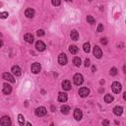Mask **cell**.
I'll list each match as a JSON object with an SVG mask.
<instances>
[{"mask_svg":"<svg viewBox=\"0 0 126 126\" xmlns=\"http://www.w3.org/2000/svg\"><path fill=\"white\" fill-rule=\"evenodd\" d=\"M73 81H74V84H75L76 86H80V85L83 84V82H84V78H83L82 74L77 73V74L74 75V77H73Z\"/></svg>","mask_w":126,"mask_h":126,"instance_id":"obj_1","label":"cell"},{"mask_svg":"<svg viewBox=\"0 0 126 126\" xmlns=\"http://www.w3.org/2000/svg\"><path fill=\"white\" fill-rule=\"evenodd\" d=\"M34 113H35V115H36V116H38V117H41V116H44V115H46V113H47V110H46V108H45L44 106H39V107H37V108L35 109Z\"/></svg>","mask_w":126,"mask_h":126,"instance_id":"obj_2","label":"cell"},{"mask_svg":"<svg viewBox=\"0 0 126 126\" xmlns=\"http://www.w3.org/2000/svg\"><path fill=\"white\" fill-rule=\"evenodd\" d=\"M111 89H112V92L114 94H118V93H120V91L122 89V86L118 82H113L112 85H111Z\"/></svg>","mask_w":126,"mask_h":126,"instance_id":"obj_3","label":"cell"},{"mask_svg":"<svg viewBox=\"0 0 126 126\" xmlns=\"http://www.w3.org/2000/svg\"><path fill=\"white\" fill-rule=\"evenodd\" d=\"M31 70H32V73H33V74H38V73L40 72V70H41V65H40L39 63H37V62H34V63L32 65Z\"/></svg>","mask_w":126,"mask_h":126,"instance_id":"obj_4","label":"cell"},{"mask_svg":"<svg viewBox=\"0 0 126 126\" xmlns=\"http://www.w3.org/2000/svg\"><path fill=\"white\" fill-rule=\"evenodd\" d=\"M93 53H94V57H95V58H97V59L101 58V56H102V51H101L100 47H98L97 45H94V50H93Z\"/></svg>","mask_w":126,"mask_h":126,"instance_id":"obj_5","label":"cell"},{"mask_svg":"<svg viewBox=\"0 0 126 126\" xmlns=\"http://www.w3.org/2000/svg\"><path fill=\"white\" fill-rule=\"evenodd\" d=\"M67 61H68V59H67L66 54L65 53H60L59 56H58V63L63 66V65L67 64Z\"/></svg>","mask_w":126,"mask_h":126,"instance_id":"obj_6","label":"cell"},{"mask_svg":"<svg viewBox=\"0 0 126 126\" xmlns=\"http://www.w3.org/2000/svg\"><path fill=\"white\" fill-rule=\"evenodd\" d=\"M79 94H80L81 97H86V96H88L90 94V90L88 88H86V87H82L79 90Z\"/></svg>","mask_w":126,"mask_h":126,"instance_id":"obj_7","label":"cell"},{"mask_svg":"<svg viewBox=\"0 0 126 126\" xmlns=\"http://www.w3.org/2000/svg\"><path fill=\"white\" fill-rule=\"evenodd\" d=\"M35 48H36L37 51H43V50H45L46 45H45V43H44L43 41L37 40V41L35 42Z\"/></svg>","mask_w":126,"mask_h":126,"instance_id":"obj_8","label":"cell"},{"mask_svg":"<svg viewBox=\"0 0 126 126\" xmlns=\"http://www.w3.org/2000/svg\"><path fill=\"white\" fill-rule=\"evenodd\" d=\"M11 119L9 116H3L1 119H0V124L1 125H4V126H8V125H11Z\"/></svg>","mask_w":126,"mask_h":126,"instance_id":"obj_9","label":"cell"},{"mask_svg":"<svg viewBox=\"0 0 126 126\" xmlns=\"http://www.w3.org/2000/svg\"><path fill=\"white\" fill-rule=\"evenodd\" d=\"M3 79L6 80V81H8V82H11V83H15L16 82V80L14 79V77L10 73H8V72L3 73Z\"/></svg>","mask_w":126,"mask_h":126,"instance_id":"obj_10","label":"cell"},{"mask_svg":"<svg viewBox=\"0 0 126 126\" xmlns=\"http://www.w3.org/2000/svg\"><path fill=\"white\" fill-rule=\"evenodd\" d=\"M11 92H12V87L7 83L3 84V94H10Z\"/></svg>","mask_w":126,"mask_h":126,"instance_id":"obj_11","label":"cell"},{"mask_svg":"<svg viewBox=\"0 0 126 126\" xmlns=\"http://www.w3.org/2000/svg\"><path fill=\"white\" fill-rule=\"evenodd\" d=\"M82 117H83V113H82L81 109L76 108V109L74 110V118H75L77 121H79V120L82 119Z\"/></svg>","mask_w":126,"mask_h":126,"instance_id":"obj_12","label":"cell"},{"mask_svg":"<svg viewBox=\"0 0 126 126\" xmlns=\"http://www.w3.org/2000/svg\"><path fill=\"white\" fill-rule=\"evenodd\" d=\"M11 71H12V73L15 75V76H17V77H19V76H21V74H22V71H21V68L19 67V66H13L12 67V69H11Z\"/></svg>","mask_w":126,"mask_h":126,"instance_id":"obj_13","label":"cell"},{"mask_svg":"<svg viewBox=\"0 0 126 126\" xmlns=\"http://www.w3.org/2000/svg\"><path fill=\"white\" fill-rule=\"evenodd\" d=\"M68 99V95L66 93H59L58 94V101L60 102H65Z\"/></svg>","mask_w":126,"mask_h":126,"instance_id":"obj_14","label":"cell"},{"mask_svg":"<svg viewBox=\"0 0 126 126\" xmlns=\"http://www.w3.org/2000/svg\"><path fill=\"white\" fill-rule=\"evenodd\" d=\"M113 113H114L116 116H120V115L123 113V107H122V106H119V105L115 106V107L113 108Z\"/></svg>","mask_w":126,"mask_h":126,"instance_id":"obj_15","label":"cell"},{"mask_svg":"<svg viewBox=\"0 0 126 126\" xmlns=\"http://www.w3.org/2000/svg\"><path fill=\"white\" fill-rule=\"evenodd\" d=\"M25 15H26L27 18H32L34 16V10L32 9V8H28L25 11Z\"/></svg>","mask_w":126,"mask_h":126,"instance_id":"obj_16","label":"cell"},{"mask_svg":"<svg viewBox=\"0 0 126 126\" xmlns=\"http://www.w3.org/2000/svg\"><path fill=\"white\" fill-rule=\"evenodd\" d=\"M24 39L28 42V43H32L33 42V35L32 33H26L24 35Z\"/></svg>","mask_w":126,"mask_h":126,"instance_id":"obj_17","label":"cell"},{"mask_svg":"<svg viewBox=\"0 0 126 126\" xmlns=\"http://www.w3.org/2000/svg\"><path fill=\"white\" fill-rule=\"evenodd\" d=\"M62 88H63L65 91L71 90V83H70V81H68V80L63 81V82H62Z\"/></svg>","mask_w":126,"mask_h":126,"instance_id":"obj_18","label":"cell"},{"mask_svg":"<svg viewBox=\"0 0 126 126\" xmlns=\"http://www.w3.org/2000/svg\"><path fill=\"white\" fill-rule=\"evenodd\" d=\"M70 37H71V39H73V40H78V39H79V32H78L76 30H73V31L71 32V33H70Z\"/></svg>","mask_w":126,"mask_h":126,"instance_id":"obj_19","label":"cell"},{"mask_svg":"<svg viewBox=\"0 0 126 126\" xmlns=\"http://www.w3.org/2000/svg\"><path fill=\"white\" fill-rule=\"evenodd\" d=\"M113 99H114V97H113L111 94H107L104 95V102H106V103H110V102H112Z\"/></svg>","mask_w":126,"mask_h":126,"instance_id":"obj_20","label":"cell"},{"mask_svg":"<svg viewBox=\"0 0 126 126\" xmlns=\"http://www.w3.org/2000/svg\"><path fill=\"white\" fill-rule=\"evenodd\" d=\"M69 51H70V53H72V54H77L78 51H79V48H78L76 45H70V46H69Z\"/></svg>","mask_w":126,"mask_h":126,"instance_id":"obj_21","label":"cell"},{"mask_svg":"<svg viewBox=\"0 0 126 126\" xmlns=\"http://www.w3.org/2000/svg\"><path fill=\"white\" fill-rule=\"evenodd\" d=\"M73 63H74V65H75L76 67H80L81 64H82V61H81L80 57H74V58H73Z\"/></svg>","mask_w":126,"mask_h":126,"instance_id":"obj_22","label":"cell"},{"mask_svg":"<svg viewBox=\"0 0 126 126\" xmlns=\"http://www.w3.org/2000/svg\"><path fill=\"white\" fill-rule=\"evenodd\" d=\"M60 109H61V112L63 114H68L69 113V110H70V107L68 105H62Z\"/></svg>","mask_w":126,"mask_h":126,"instance_id":"obj_23","label":"cell"},{"mask_svg":"<svg viewBox=\"0 0 126 126\" xmlns=\"http://www.w3.org/2000/svg\"><path fill=\"white\" fill-rule=\"evenodd\" d=\"M83 48H84V51H85L86 53H89V52H90V50H91V47H90V43H89V42H86V43H84V45H83Z\"/></svg>","mask_w":126,"mask_h":126,"instance_id":"obj_24","label":"cell"},{"mask_svg":"<svg viewBox=\"0 0 126 126\" xmlns=\"http://www.w3.org/2000/svg\"><path fill=\"white\" fill-rule=\"evenodd\" d=\"M18 121H19V124L21 126H23L25 124V118H24V116L22 114H19L18 115Z\"/></svg>","mask_w":126,"mask_h":126,"instance_id":"obj_25","label":"cell"},{"mask_svg":"<svg viewBox=\"0 0 126 126\" xmlns=\"http://www.w3.org/2000/svg\"><path fill=\"white\" fill-rule=\"evenodd\" d=\"M87 22L89 23V24H91V25H93V24H94V18L93 17V16H87Z\"/></svg>","mask_w":126,"mask_h":126,"instance_id":"obj_26","label":"cell"},{"mask_svg":"<svg viewBox=\"0 0 126 126\" xmlns=\"http://www.w3.org/2000/svg\"><path fill=\"white\" fill-rule=\"evenodd\" d=\"M109 74H110L111 76H115V75H117V69H116L115 67H112V68L110 69Z\"/></svg>","mask_w":126,"mask_h":126,"instance_id":"obj_27","label":"cell"},{"mask_svg":"<svg viewBox=\"0 0 126 126\" xmlns=\"http://www.w3.org/2000/svg\"><path fill=\"white\" fill-rule=\"evenodd\" d=\"M8 16H9L8 12H1L0 13V18L1 19H6V18H8Z\"/></svg>","mask_w":126,"mask_h":126,"instance_id":"obj_28","label":"cell"},{"mask_svg":"<svg viewBox=\"0 0 126 126\" xmlns=\"http://www.w3.org/2000/svg\"><path fill=\"white\" fill-rule=\"evenodd\" d=\"M51 3L53 6H59L61 3V0H51Z\"/></svg>","mask_w":126,"mask_h":126,"instance_id":"obj_29","label":"cell"},{"mask_svg":"<svg viewBox=\"0 0 126 126\" xmlns=\"http://www.w3.org/2000/svg\"><path fill=\"white\" fill-rule=\"evenodd\" d=\"M102 31H103V26H102V24H99V25L97 26L96 32H102Z\"/></svg>","mask_w":126,"mask_h":126,"instance_id":"obj_30","label":"cell"},{"mask_svg":"<svg viewBox=\"0 0 126 126\" xmlns=\"http://www.w3.org/2000/svg\"><path fill=\"white\" fill-rule=\"evenodd\" d=\"M36 34H37L38 36H42V35H44V31H43V30H37Z\"/></svg>","mask_w":126,"mask_h":126,"instance_id":"obj_31","label":"cell"},{"mask_svg":"<svg viewBox=\"0 0 126 126\" xmlns=\"http://www.w3.org/2000/svg\"><path fill=\"white\" fill-rule=\"evenodd\" d=\"M90 65H91V60H90L89 58H87V59L85 60V66H86V67H89Z\"/></svg>","mask_w":126,"mask_h":126,"instance_id":"obj_32","label":"cell"},{"mask_svg":"<svg viewBox=\"0 0 126 126\" xmlns=\"http://www.w3.org/2000/svg\"><path fill=\"white\" fill-rule=\"evenodd\" d=\"M100 42H101L102 44H106V43H107V40H106V38H101V39H100Z\"/></svg>","mask_w":126,"mask_h":126,"instance_id":"obj_33","label":"cell"},{"mask_svg":"<svg viewBox=\"0 0 126 126\" xmlns=\"http://www.w3.org/2000/svg\"><path fill=\"white\" fill-rule=\"evenodd\" d=\"M102 124L103 125H109V121L108 120H103L102 121Z\"/></svg>","mask_w":126,"mask_h":126,"instance_id":"obj_34","label":"cell"},{"mask_svg":"<svg viewBox=\"0 0 126 126\" xmlns=\"http://www.w3.org/2000/svg\"><path fill=\"white\" fill-rule=\"evenodd\" d=\"M92 70H93V72H94V71H95V67L93 66V67H92Z\"/></svg>","mask_w":126,"mask_h":126,"instance_id":"obj_35","label":"cell"},{"mask_svg":"<svg viewBox=\"0 0 126 126\" xmlns=\"http://www.w3.org/2000/svg\"><path fill=\"white\" fill-rule=\"evenodd\" d=\"M2 45H3V42H2V40L0 39V47H2Z\"/></svg>","mask_w":126,"mask_h":126,"instance_id":"obj_36","label":"cell"},{"mask_svg":"<svg viewBox=\"0 0 126 126\" xmlns=\"http://www.w3.org/2000/svg\"><path fill=\"white\" fill-rule=\"evenodd\" d=\"M123 94H124V95H123V97H124V99H126V93H124Z\"/></svg>","mask_w":126,"mask_h":126,"instance_id":"obj_37","label":"cell"},{"mask_svg":"<svg viewBox=\"0 0 126 126\" xmlns=\"http://www.w3.org/2000/svg\"><path fill=\"white\" fill-rule=\"evenodd\" d=\"M51 109H52V111H55V108H54V106H51Z\"/></svg>","mask_w":126,"mask_h":126,"instance_id":"obj_38","label":"cell"},{"mask_svg":"<svg viewBox=\"0 0 126 126\" xmlns=\"http://www.w3.org/2000/svg\"><path fill=\"white\" fill-rule=\"evenodd\" d=\"M1 6H2V3H0V7H1Z\"/></svg>","mask_w":126,"mask_h":126,"instance_id":"obj_39","label":"cell"},{"mask_svg":"<svg viewBox=\"0 0 126 126\" xmlns=\"http://www.w3.org/2000/svg\"><path fill=\"white\" fill-rule=\"evenodd\" d=\"M65 1H72V0H65Z\"/></svg>","mask_w":126,"mask_h":126,"instance_id":"obj_40","label":"cell"},{"mask_svg":"<svg viewBox=\"0 0 126 126\" xmlns=\"http://www.w3.org/2000/svg\"><path fill=\"white\" fill-rule=\"evenodd\" d=\"M1 36H2V34H1V33H0V37H1Z\"/></svg>","mask_w":126,"mask_h":126,"instance_id":"obj_41","label":"cell"}]
</instances>
